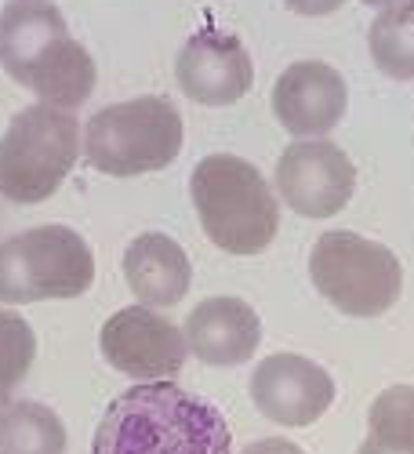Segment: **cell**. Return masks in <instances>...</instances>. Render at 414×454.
I'll return each mask as SVG.
<instances>
[{"mask_svg":"<svg viewBox=\"0 0 414 454\" xmlns=\"http://www.w3.org/2000/svg\"><path fill=\"white\" fill-rule=\"evenodd\" d=\"M284 4L294 12V15H306V19H320V15H331L346 4V0H284Z\"/></svg>","mask_w":414,"mask_h":454,"instance_id":"19","label":"cell"},{"mask_svg":"<svg viewBox=\"0 0 414 454\" xmlns=\"http://www.w3.org/2000/svg\"><path fill=\"white\" fill-rule=\"evenodd\" d=\"M0 66L44 106L77 109L95 91V62L51 0H8L0 12Z\"/></svg>","mask_w":414,"mask_h":454,"instance_id":"2","label":"cell"},{"mask_svg":"<svg viewBox=\"0 0 414 454\" xmlns=\"http://www.w3.org/2000/svg\"><path fill=\"white\" fill-rule=\"evenodd\" d=\"M182 117L168 98L142 95L98 109L81 131V149L95 171L131 178L164 171L182 149Z\"/></svg>","mask_w":414,"mask_h":454,"instance_id":"4","label":"cell"},{"mask_svg":"<svg viewBox=\"0 0 414 454\" xmlns=\"http://www.w3.org/2000/svg\"><path fill=\"white\" fill-rule=\"evenodd\" d=\"M356 454H414V450H400V447H382V443H371V440H363Z\"/></svg>","mask_w":414,"mask_h":454,"instance_id":"21","label":"cell"},{"mask_svg":"<svg viewBox=\"0 0 414 454\" xmlns=\"http://www.w3.org/2000/svg\"><path fill=\"white\" fill-rule=\"evenodd\" d=\"M244 454H306L298 443L284 440V436H266V440H254L244 447Z\"/></svg>","mask_w":414,"mask_h":454,"instance_id":"20","label":"cell"},{"mask_svg":"<svg viewBox=\"0 0 414 454\" xmlns=\"http://www.w3.org/2000/svg\"><path fill=\"white\" fill-rule=\"evenodd\" d=\"M309 280L346 317H382L403 291L400 258L386 244L349 230H331L313 244Z\"/></svg>","mask_w":414,"mask_h":454,"instance_id":"7","label":"cell"},{"mask_svg":"<svg viewBox=\"0 0 414 454\" xmlns=\"http://www.w3.org/2000/svg\"><path fill=\"white\" fill-rule=\"evenodd\" d=\"M193 207L207 240L225 254L266 251L280 230V204L254 164L233 153H211L190 178Z\"/></svg>","mask_w":414,"mask_h":454,"instance_id":"3","label":"cell"},{"mask_svg":"<svg viewBox=\"0 0 414 454\" xmlns=\"http://www.w3.org/2000/svg\"><path fill=\"white\" fill-rule=\"evenodd\" d=\"M356 189V168L331 138H298L277 160V193L302 218H334Z\"/></svg>","mask_w":414,"mask_h":454,"instance_id":"8","label":"cell"},{"mask_svg":"<svg viewBox=\"0 0 414 454\" xmlns=\"http://www.w3.org/2000/svg\"><path fill=\"white\" fill-rule=\"evenodd\" d=\"M81 153V124L69 109L26 106L0 138V193L12 204H41L69 178Z\"/></svg>","mask_w":414,"mask_h":454,"instance_id":"5","label":"cell"},{"mask_svg":"<svg viewBox=\"0 0 414 454\" xmlns=\"http://www.w3.org/2000/svg\"><path fill=\"white\" fill-rule=\"evenodd\" d=\"M175 77L197 106H233L251 91L254 66L237 33L204 26L178 48Z\"/></svg>","mask_w":414,"mask_h":454,"instance_id":"10","label":"cell"},{"mask_svg":"<svg viewBox=\"0 0 414 454\" xmlns=\"http://www.w3.org/2000/svg\"><path fill=\"white\" fill-rule=\"evenodd\" d=\"M371 443L414 450V386H389L374 396L371 414Z\"/></svg>","mask_w":414,"mask_h":454,"instance_id":"17","label":"cell"},{"mask_svg":"<svg viewBox=\"0 0 414 454\" xmlns=\"http://www.w3.org/2000/svg\"><path fill=\"white\" fill-rule=\"evenodd\" d=\"M98 346L113 371L138 378V382H171L185 367V353H190L182 327L145 306L113 313L102 324Z\"/></svg>","mask_w":414,"mask_h":454,"instance_id":"9","label":"cell"},{"mask_svg":"<svg viewBox=\"0 0 414 454\" xmlns=\"http://www.w3.org/2000/svg\"><path fill=\"white\" fill-rule=\"evenodd\" d=\"M363 4H374V8H389V4H400V0H363Z\"/></svg>","mask_w":414,"mask_h":454,"instance_id":"22","label":"cell"},{"mask_svg":"<svg viewBox=\"0 0 414 454\" xmlns=\"http://www.w3.org/2000/svg\"><path fill=\"white\" fill-rule=\"evenodd\" d=\"M95 280V254L69 225H36L0 244V306L77 298Z\"/></svg>","mask_w":414,"mask_h":454,"instance_id":"6","label":"cell"},{"mask_svg":"<svg viewBox=\"0 0 414 454\" xmlns=\"http://www.w3.org/2000/svg\"><path fill=\"white\" fill-rule=\"evenodd\" d=\"M0 454H66V426L44 403L12 400L0 407Z\"/></svg>","mask_w":414,"mask_h":454,"instance_id":"15","label":"cell"},{"mask_svg":"<svg viewBox=\"0 0 414 454\" xmlns=\"http://www.w3.org/2000/svg\"><path fill=\"white\" fill-rule=\"evenodd\" d=\"M182 334L197 360L211 367H240L254 356L262 342V320L244 298L218 294V298H204L185 317Z\"/></svg>","mask_w":414,"mask_h":454,"instance_id":"13","label":"cell"},{"mask_svg":"<svg viewBox=\"0 0 414 454\" xmlns=\"http://www.w3.org/2000/svg\"><path fill=\"white\" fill-rule=\"evenodd\" d=\"M349 88L334 66L320 59L291 62L273 84V113L287 135L320 138L331 135L346 117Z\"/></svg>","mask_w":414,"mask_h":454,"instance_id":"12","label":"cell"},{"mask_svg":"<svg viewBox=\"0 0 414 454\" xmlns=\"http://www.w3.org/2000/svg\"><path fill=\"white\" fill-rule=\"evenodd\" d=\"M367 48L386 77L414 81V0H400L379 12L367 33Z\"/></svg>","mask_w":414,"mask_h":454,"instance_id":"16","label":"cell"},{"mask_svg":"<svg viewBox=\"0 0 414 454\" xmlns=\"http://www.w3.org/2000/svg\"><path fill=\"white\" fill-rule=\"evenodd\" d=\"M91 454H233L222 411L175 382H142L102 414Z\"/></svg>","mask_w":414,"mask_h":454,"instance_id":"1","label":"cell"},{"mask_svg":"<svg viewBox=\"0 0 414 454\" xmlns=\"http://www.w3.org/2000/svg\"><path fill=\"white\" fill-rule=\"evenodd\" d=\"M251 400L269 422L302 429L334 403V378L309 356L273 353L251 374Z\"/></svg>","mask_w":414,"mask_h":454,"instance_id":"11","label":"cell"},{"mask_svg":"<svg viewBox=\"0 0 414 454\" xmlns=\"http://www.w3.org/2000/svg\"><path fill=\"white\" fill-rule=\"evenodd\" d=\"M124 277L145 309L178 306L193 284V262L168 233H142L124 251Z\"/></svg>","mask_w":414,"mask_h":454,"instance_id":"14","label":"cell"},{"mask_svg":"<svg viewBox=\"0 0 414 454\" xmlns=\"http://www.w3.org/2000/svg\"><path fill=\"white\" fill-rule=\"evenodd\" d=\"M36 356V334L15 313L0 309V407H8Z\"/></svg>","mask_w":414,"mask_h":454,"instance_id":"18","label":"cell"}]
</instances>
